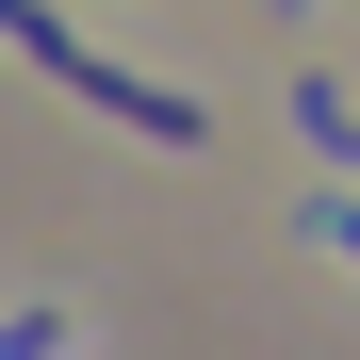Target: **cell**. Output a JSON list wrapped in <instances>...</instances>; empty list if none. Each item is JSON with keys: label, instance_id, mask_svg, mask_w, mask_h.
Masks as SVG:
<instances>
[{"label": "cell", "instance_id": "6da1fadb", "mask_svg": "<svg viewBox=\"0 0 360 360\" xmlns=\"http://www.w3.org/2000/svg\"><path fill=\"white\" fill-rule=\"evenodd\" d=\"M0 33H17V49H33V66L66 82L82 115H115V131H148V148H197V131H213L197 98H164V82H131V66H98V49H82L66 17H49V0H0Z\"/></svg>", "mask_w": 360, "mask_h": 360}, {"label": "cell", "instance_id": "7a4b0ae2", "mask_svg": "<svg viewBox=\"0 0 360 360\" xmlns=\"http://www.w3.org/2000/svg\"><path fill=\"white\" fill-rule=\"evenodd\" d=\"M295 131H311V164H328V180H344V164H360V115H344V98H328V82H295Z\"/></svg>", "mask_w": 360, "mask_h": 360}, {"label": "cell", "instance_id": "3957f363", "mask_svg": "<svg viewBox=\"0 0 360 360\" xmlns=\"http://www.w3.org/2000/svg\"><path fill=\"white\" fill-rule=\"evenodd\" d=\"M311 229H328V246H344V262H360V197H344V180H328V213H311Z\"/></svg>", "mask_w": 360, "mask_h": 360}]
</instances>
